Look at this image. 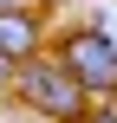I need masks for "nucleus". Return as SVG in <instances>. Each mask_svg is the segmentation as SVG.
Returning <instances> with one entry per match:
<instances>
[{"label": "nucleus", "mask_w": 117, "mask_h": 123, "mask_svg": "<svg viewBox=\"0 0 117 123\" xmlns=\"http://www.w3.org/2000/svg\"><path fill=\"white\" fill-rule=\"evenodd\" d=\"M13 97H20L33 117H46V123H85L91 104H98V97H91L59 58H46V52L26 58V65H13Z\"/></svg>", "instance_id": "f257e3e1"}, {"label": "nucleus", "mask_w": 117, "mask_h": 123, "mask_svg": "<svg viewBox=\"0 0 117 123\" xmlns=\"http://www.w3.org/2000/svg\"><path fill=\"white\" fill-rule=\"evenodd\" d=\"M59 65L91 91V97H117V39L104 26H78L59 39Z\"/></svg>", "instance_id": "f03ea898"}, {"label": "nucleus", "mask_w": 117, "mask_h": 123, "mask_svg": "<svg viewBox=\"0 0 117 123\" xmlns=\"http://www.w3.org/2000/svg\"><path fill=\"white\" fill-rule=\"evenodd\" d=\"M39 45H46V19L33 6H0V58L26 65V58H39Z\"/></svg>", "instance_id": "7ed1b4c3"}, {"label": "nucleus", "mask_w": 117, "mask_h": 123, "mask_svg": "<svg viewBox=\"0 0 117 123\" xmlns=\"http://www.w3.org/2000/svg\"><path fill=\"white\" fill-rule=\"evenodd\" d=\"M85 123H117V97H98V104H91V117Z\"/></svg>", "instance_id": "20e7f679"}, {"label": "nucleus", "mask_w": 117, "mask_h": 123, "mask_svg": "<svg viewBox=\"0 0 117 123\" xmlns=\"http://www.w3.org/2000/svg\"><path fill=\"white\" fill-rule=\"evenodd\" d=\"M7 91H13V65L0 58V97H7Z\"/></svg>", "instance_id": "39448f33"}, {"label": "nucleus", "mask_w": 117, "mask_h": 123, "mask_svg": "<svg viewBox=\"0 0 117 123\" xmlns=\"http://www.w3.org/2000/svg\"><path fill=\"white\" fill-rule=\"evenodd\" d=\"M0 6H26V0H0Z\"/></svg>", "instance_id": "423d86ee"}]
</instances>
